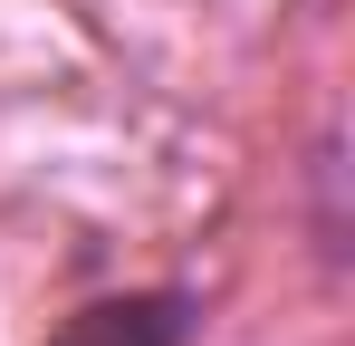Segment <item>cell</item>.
<instances>
[{
	"label": "cell",
	"mask_w": 355,
	"mask_h": 346,
	"mask_svg": "<svg viewBox=\"0 0 355 346\" xmlns=\"http://www.w3.org/2000/svg\"><path fill=\"white\" fill-rule=\"evenodd\" d=\"M192 327H202V298L192 288H135V298L77 308L49 346H192Z\"/></svg>",
	"instance_id": "obj_1"
}]
</instances>
